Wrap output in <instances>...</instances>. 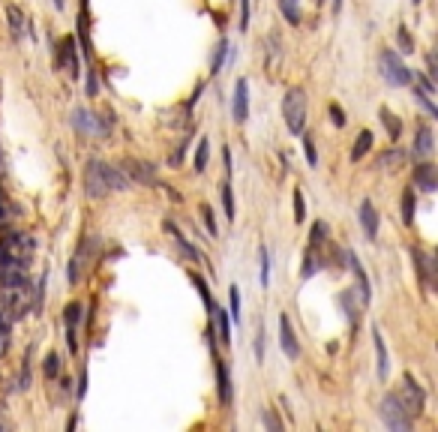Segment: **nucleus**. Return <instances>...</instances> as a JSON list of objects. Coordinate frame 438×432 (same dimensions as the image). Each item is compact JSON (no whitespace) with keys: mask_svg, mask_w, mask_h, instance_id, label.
Returning a JSON list of instances; mask_svg holds the SVG:
<instances>
[{"mask_svg":"<svg viewBox=\"0 0 438 432\" xmlns=\"http://www.w3.org/2000/svg\"><path fill=\"white\" fill-rule=\"evenodd\" d=\"M129 184V177L123 174L120 169H114L109 162H99V160H90L87 169H85V193L90 198H99L105 193H118Z\"/></svg>","mask_w":438,"mask_h":432,"instance_id":"f257e3e1","label":"nucleus"},{"mask_svg":"<svg viewBox=\"0 0 438 432\" xmlns=\"http://www.w3.org/2000/svg\"><path fill=\"white\" fill-rule=\"evenodd\" d=\"M283 118L292 136H303V127H307V94H303V87H292L285 94Z\"/></svg>","mask_w":438,"mask_h":432,"instance_id":"f03ea898","label":"nucleus"},{"mask_svg":"<svg viewBox=\"0 0 438 432\" xmlns=\"http://www.w3.org/2000/svg\"><path fill=\"white\" fill-rule=\"evenodd\" d=\"M378 69H382V78L391 87H406V85L415 81V78H411V69L402 63V57L396 52H391V48H384V52L378 54Z\"/></svg>","mask_w":438,"mask_h":432,"instance_id":"7ed1b4c3","label":"nucleus"},{"mask_svg":"<svg viewBox=\"0 0 438 432\" xmlns=\"http://www.w3.org/2000/svg\"><path fill=\"white\" fill-rule=\"evenodd\" d=\"M378 411H382L384 426H391V429H396V432H406V429L411 426V418H408L406 405L399 402V396H396V393L382 396V405H378Z\"/></svg>","mask_w":438,"mask_h":432,"instance_id":"20e7f679","label":"nucleus"},{"mask_svg":"<svg viewBox=\"0 0 438 432\" xmlns=\"http://www.w3.org/2000/svg\"><path fill=\"white\" fill-rule=\"evenodd\" d=\"M399 402L406 405V411H408V418H417L420 411H424V402H426V396H424V390H420V385L411 376H406V381H402V390L399 393Z\"/></svg>","mask_w":438,"mask_h":432,"instance_id":"39448f33","label":"nucleus"},{"mask_svg":"<svg viewBox=\"0 0 438 432\" xmlns=\"http://www.w3.org/2000/svg\"><path fill=\"white\" fill-rule=\"evenodd\" d=\"M123 171H127V177L138 180V184H144V186H156V184H160L156 169H153L151 162H144V160H123Z\"/></svg>","mask_w":438,"mask_h":432,"instance_id":"423d86ee","label":"nucleus"},{"mask_svg":"<svg viewBox=\"0 0 438 432\" xmlns=\"http://www.w3.org/2000/svg\"><path fill=\"white\" fill-rule=\"evenodd\" d=\"M279 345H283V354L288 360H297V357H300V343H297L288 315H279Z\"/></svg>","mask_w":438,"mask_h":432,"instance_id":"0eeeda50","label":"nucleus"},{"mask_svg":"<svg viewBox=\"0 0 438 432\" xmlns=\"http://www.w3.org/2000/svg\"><path fill=\"white\" fill-rule=\"evenodd\" d=\"M57 66H66L72 78H78V57H76V39L66 36L61 39V48H57Z\"/></svg>","mask_w":438,"mask_h":432,"instance_id":"6e6552de","label":"nucleus"},{"mask_svg":"<svg viewBox=\"0 0 438 432\" xmlns=\"http://www.w3.org/2000/svg\"><path fill=\"white\" fill-rule=\"evenodd\" d=\"M250 118V85L246 78H237L234 85V123H246Z\"/></svg>","mask_w":438,"mask_h":432,"instance_id":"1a4fd4ad","label":"nucleus"},{"mask_svg":"<svg viewBox=\"0 0 438 432\" xmlns=\"http://www.w3.org/2000/svg\"><path fill=\"white\" fill-rule=\"evenodd\" d=\"M360 228H363V235H366V240L378 237V213H375V204L369 202V198L360 202Z\"/></svg>","mask_w":438,"mask_h":432,"instance_id":"9d476101","label":"nucleus"},{"mask_svg":"<svg viewBox=\"0 0 438 432\" xmlns=\"http://www.w3.org/2000/svg\"><path fill=\"white\" fill-rule=\"evenodd\" d=\"M63 321H66V345H69V352L76 354V352H78L76 327H78V321H81V303H69V306H66V315H63Z\"/></svg>","mask_w":438,"mask_h":432,"instance_id":"9b49d317","label":"nucleus"},{"mask_svg":"<svg viewBox=\"0 0 438 432\" xmlns=\"http://www.w3.org/2000/svg\"><path fill=\"white\" fill-rule=\"evenodd\" d=\"M345 259H349V268H351V273H354V277H358V294H360V303L366 306V303H369V297H373V292H369V277H366V270L360 268L358 255H354L351 249H349V252H345Z\"/></svg>","mask_w":438,"mask_h":432,"instance_id":"f8f14e48","label":"nucleus"},{"mask_svg":"<svg viewBox=\"0 0 438 432\" xmlns=\"http://www.w3.org/2000/svg\"><path fill=\"white\" fill-rule=\"evenodd\" d=\"M435 174H438V169L432 162L417 165V169H415V189H420V193H435V186H438Z\"/></svg>","mask_w":438,"mask_h":432,"instance_id":"ddd939ff","label":"nucleus"},{"mask_svg":"<svg viewBox=\"0 0 438 432\" xmlns=\"http://www.w3.org/2000/svg\"><path fill=\"white\" fill-rule=\"evenodd\" d=\"M72 127H76L78 132H105L109 129L102 120H96L87 108H76V111H72Z\"/></svg>","mask_w":438,"mask_h":432,"instance_id":"4468645a","label":"nucleus"},{"mask_svg":"<svg viewBox=\"0 0 438 432\" xmlns=\"http://www.w3.org/2000/svg\"><path fill=\"white\" fill-rule=\"evenodd\" d=\"M6 21H10V33L12 39H24V33H28V19H24V12L19 10L15 3H6Z\"/></svg>","mask_w":438,"mask_h":432,"instance_id":"2eb2a0df","label":"nucleus"},{"mask_svg":"<svg viewBox=\"0 0 438 432\" xmlns=\"http://www.w3.org/2000/svg\"><path fill=\"white\" fill-rule=\"evenodd\" d=\"M432 147H435V138H432V129L429 127H420L417 129V138H415V160H429L432 156Z\"/></svg>","mask_w":438,"mask_h":432,"instance_id":"dca6fc26","label":"nucleus"},{"mask_svg":"<svg viewBox=\"0 0 438 432\" xmlns=\"http://www.w3.org/2000/svg\"><path fill=\"white\" fill-rule=\"evenodd\" d=\"M210 318H213V324H217V334H219V339H222V345H228V343H231V321H228V312L222 310V306L213 303V306H210Z\"/></svg>","mask_w":438,"mask_h":432,"instance_id":"f3484780","label":"nucleus"},{"mask_svg":"<svg viewBox=\"0 0 438 432\" xmlns=\"http://www.w3.org/2000/svg\"><path fill=\"white\" fill-rule=\"evenodd\" d=\"M165 228L175 231V244H177V249L186 255V259H193V261H204V252H201V249H195V246L189 244V240H186L184 235H180V231H177L175 226H171V222H165Z\"/></svg>","mask_w":438,"mask_h":432,"instance_id":"a211bd4d","label":"nucleus"},{"mask_svg":"<svg viewBox=\"0 0 438 432\" xmlns=\"http://www.w3.org/2000/svg\"><path fill=\"white\" fill-rule=\"evenodd\" d=\"M369 147H373V132H369V129H360L358 138H354V147H351V162H360L363 156L369 153Z\"/></svg>","mask_w":438,"mask_h":432,"instance_id":"6ab92c4d","label":"nucleus"},{"mask_svg":"<svg viewBox=\"0 0 438 432\" xmlns=\"http://www.w3.org/2000/svg\"><path fill=\"white\" fill-rule=\"evenodd\" d=\"M373 343H375V357H378V376L387 378V369H391V360H387V348L382 339V330L373 327Z\"/></svg>","mask_w":438,"mask_h":432,"instance_id":"aec40b11","label":"nucleus"},{"mask_svg":"<svg viewBox=\"0 0 438 432\" xmlns=\"http://www.w3.org/2000/svg\"><path fill=\"white\" fill-rule=\"evenodd\" d=\"M217 385H219V400L222 402H231V376H228V367L222 360H217Z\"/></svg>","mask_w":438,"mask_h":432,"instance_id":"412c9836","label":"nucleus"},{"mask_svg":"<svg viewBox=\"0 0 438 432\" xmlns=\"http://www.w3.org/2000/svg\"><path fill=\"white\" fill-rule=\"evenodd\" d=\"M408 156L399 151V147H391V151H384L382 156H378V169H402L406 165Z\"/></svg>","mask_w":438,"mask_h":432,"instance_id":"4be33fe9","label":"nucleus"},{"mask_svg":"<svg viewBox=\"0 0 438 432\" xmlns=\"http://www.w3.org/2000/svg\"><path fill=\"white\" fill-rule=\"evenodd\" d=\"M415 259L420 261L417 268H420V273H424V282L426 285H435V259L426 255V252H420V249H415Z\"/></svg>","mask_w":438,"mask_h":432,"instance_id":"5701e85b","label":"nucleus"},{"mask_svg":"<svg viewBox=\"0 0 438 432\" xmlns=\"http://www.w3.org/2000/svg\"><path fill=\"white\" fill-rule=\"evenodd\" d=\"M415 210H417L415 186H408L406 193H402V222H406V226H411V222H415Z\"/></svg>","mask_w":438,"mask_h":432,"instance_id":"b1692460","label":"nucleus"},{"mask_svg":"<svg viewBox=\"0 0 438 432\" xmlns=\"http://www.w3.org/2000/svg\"><path fill=\"white\" fill-rule=\"evenodd\" d=\"M378 118H382V123H384V129H387V136H391L393 141L399 138V132H402V123H399V118L391 111V108H382L378 111Z\"/></svg>","mask_w":438,"mask_h":432,"instance_id":"393cba45","label":"nucleus"},{"mask_svg":"<svg viewBox=\"0 0 438 432\" xmlns=\"http://www.w3.org/2000/svg\"><path fill=\"white\" fill-rule=\"evenodd\" d=\"M208 160H210V141L201 138V141H198V147H195V160H193V165H195L198 174L208 169Z\"/></svg>","mask_w":438,"mask_h":432,"instance_id":"a878e982","label":"nucleus"},{"mask_svg":"<svg viewBox=\"0 0 438 432\" xmlns=\"http://www.w3.org/2000/svg\"><path fill=\"white\" fill-rule=\"evenodd\" d=\"M219 195H222V204H226V219H228V222H234V195H231L228 177L219 184Z\"/></svg>","mask_w":438,"mask_h":432,"instance_id":"bb28decb","label":"nucleus"},{"mask_svg":"<svg viewBox=\"0 0 438 432\" xmlns=\"http://www.w3.org/2000/svg\"><path fill=\"white\" fill-rule=\"evenodd\" d=\"M279 10H283L288 24H300V0H279Z\"/></svg>","mask_w":438,"mask_h":432,"instance_id":"cd10ccee","label":"nucleus"},{"mask_svg":"<svg viewBox=\"0 0 438 432\" xmlns=\"http://www.w3.org/2000/svg\"><path fill=\"white\" fill-rule=\"evenodd\" d=\"M316 270H321V259H316V249L307 246V252H303V279H309Z\"/></svg>","mask_w":438,"mask_h":432,"instance_id":"c85d7f7f","label":"nucleus"},{"mask_svg":"<svg viewBox=\"0 0 438 432\" xmlns=\"http://www.w3.org/2000/svg\"><path fill=\"white\" fill-rule=\"evenodd\" d=\"M325 244H327V226H325V222H316L312 231H309V246L312 249H321Z\"/></svg>","mask_w":438,"mask_h":432,"instance_id":"c756f323","label":"nucleus"},{"mask_svg":"<svg viewBox=\"0 0 438 432\" xmlns=\"http://www.w3.org/2000/svg\"><path fill=\"white\" fill-rule=\"evenodd\" d=\"M415 96H417V102L426 108V114H429V118H438V108H435V102H432V99H429L432 94H426L424 87H415Z\"/></svg>","mask_w":438,"mask_h":432,"instance_id":"7c9ffc66","label":"nucleus"},{"mask_svg":"<svg viewBox=\"0 0 438 432\" xmlns=\"http://www.w3.org/2000/svg\"><path fill=\"white\" fill-rule=\"evenodd\" d=\"M57 376H61V354L52 352V354L45 357V378L52 381V378H57Z\"/></svg>","mask_w":438,"mask_h":432,"instance_id":"2f4dec72","label":"nucleus"},{"mask_svg":"<svg viewBox=\"0 0 438 432\" xmlns=\"http://www.w3.org/2000/svg\"><path fill=\"white\" fill-rule=\"evenodd\" d=\"M226 57H228V43L222 39L219 48H217V57H213V63H210V72H213V76H219V72H222V63H226Z\"/></svg>","mask_w":438,"mask_h":432,"instance_id":"473e14b6","label":"nucleus"},{"mask_svg":"<svg viewBox=\"0 0 438 432\" xmlns=\"http://www.w3.org/2000/svg\"><path fill=\"white\" fill-rule=\"evenodd\" d=\"M259 261H261V285L267 288L270 285V255H267V249H259Z\"/></svg>","mask_w":438,"mask_h":432,"instance_id":"72a5a7b5","label":"nucleus"},{"mask_svg":"<svg viewBox=\"0 0 438 432\" xmlns=\"http://www.w3.org/2000/svg\"><path fill=\"white\" fill-rule=\"evenodd\" d=\"M396 43H399V52H402V54H411V52H415V39L408 36L406 28L396 30Z\"/></svg>","mask_w":438,"mask_h":432,"instance_id":"f704fd0d","label":"nucleus"},{"mask_svg":"<svg viewBox=\"0 0 438 432\" xmlns=\"http://www.w3.org/2000/svg\"><path fill=\"white\" fill-rule=\"evenodd\" d=\"M228 303H231V318H241V288L237 285H231L228 288Z\"/></svg>","mask_w":438,"mask_h":432,"instance_id":"c9c22d12","label":"nucleus"},{"mask_svg":"<svg viewBox=\"0 0 438 432\" xmlns=\"http://www.w3.org/2000/svg\"><path fill=\"white\" fill-rule=\"evenodd\" d=\"M198 210H201V219H204V226H208V231H210V235L213 237H217V216H213V210H210V204H201V207H198Z\"/></svg>","mask_w":438,"mask_h":432,"instance_id":"e433bc0d","label":"nucleus"},{"mask_svg":"<svg viewBox=\"0 0 438 432\" xmlns=\"http://www.w3.org/2000/svg\"><path fill=\"white\" fill-rule=\"evenodd\" d=\"M307 219V202H303V193L294 189V222H303Z\"/></svg>","mask_w":438,"mask_h":432,"instance_id":"4c0bfd02","label":"nucleus"},{"mask_svg":"<svg viewBox=\"0 0 438 432\" xmlns=\"http://www.w3.org/2000/svg\"><path fill=\"white\" fill-rule=\"evenodd\" d=\"M193 282H195V288H198V294H201V301H204V310L210 312V306H213V301H210V292H208V285H204V279L198 277V273H193Z\"/></svg>","mask_w":438,"mask_h":432,"instance_id":"58836bf2","label":"nucleus"},{"mask_svg":"<svg viewBox=\"0 0 438 432\" xmlns=\"http://www.w3.org/2000/svg\"><path fill=\"white\" fill-rule=\"evenodd\" d=\"M327 114H330V120H333V127H345V123H349V120H345V111L336 102H330Z\"/></svg>","mask_w":438,"mask_h":432,"instance_id":"ea45409f","label":"nucleus"},{"mask_svg":"<svg viewBox=\"0 0 438 432\" xmlns=\"http://www.w3.org/2000/svg\"><path fill=\"white\" fill-rule=\"evenodd\" d=\"M303 151H307V162L316 169V165H318V153H316V141H312L309 136L303 138Z\"/></svg>","mask_w":438,"mask_h":432,"instance_id":"a19ab883","label":"nucleus"},{"mask_svg":"<svg viewBox=\"0 0 438 432\" xmlns=\"http://www.w3.org/2000/svg\"><path fill=\"white\" fill-rule=\"evenodd\" d=\"M342 306H345V310H349V318H351V321H358V312H360V306L354 303L351 292H345V294H342Z\"/></svg>","mask_w":438,"mask_h":432,"instance_id":"79ce46f5","label":"nucleus"},{"mask_svg":"<svg viewBox=\"0 0 438 432\" xmlns=\"http://www.w3.org/2000/svg\"><path fill=\"white\" fill-rule=\"evenodd\" d=\"M28 381H30V348H28V354H24V367H21V378H19V390L28 387Z\"/></svg>","mask_w":438,"mask_h":432,"instance_id":"37998d69","label":"nucleus"},{"mask_svg":"<svg viewBox=\"0 0 438 432\" xmlns=\"http://www.w3.org/2000/svg\"><path fill=\"white\" fill-rule=\"evenodd\" d=\"M255 360H264V324H259V334H255Z\"/></svg>","mask_w":438,"mask_h":432,"instance_id":"c03bdc74","label":"nucleus"},{"mask_svg":"<svg viewBox=\"0 0 438 432\" xmlns=\"http://www.w3.org/2000/svg\"><path fill=\"white\" fill-rule=\"evenodd\" d=\"M250 12H252L250 0H241V24H237V28H241L243 33H246V28H250Z\"/></svg>","mask_w":438,"mask_h":432,"instance_id":"a18cd8bd","label":"nucleus"},{"mask_svg":"<svg viewBox=\"0 0 438 432\" xmlns=\"http://www.w3.org/2000/svg\"><path fill=\"white\" fill-rule=\"evenodd\" d=\"M78 277H81V255H76V259L69 261V282H72V285L78 282Z\"/></svg>","mask_w":438,"mask_h":432,"instance_id":"49530a36","label":"nucleus"},{"mask_svg":"<svg viewBox=\"0 0 438 432\" xmlns=\"http://www.w3.org/2000/svg\"><path fill=\"white\" fill-rule=\"evenodd\" d=\"M261 420H264V426H270V429H283V420H279L274 411H264Z\"/></svg>","mask_w":438,"mask_h":432,"instance_id":"de8ad7c7","label":"nucleus"},{"mask_svg":"<svg viewBox=\"0 0 438 432\" xmlns=\"http://www.w3.org/2000/svg\"><path fill=\"white\" fill-rule=\"evenodd\" d=\"M87 94L96 96V72H87Z\"/></svg>","mask_w":438,"mask_h":432,"instance_id":"09e8293b","label":"nucleus"},{"mask_svg":"<svg viewBox=\"0 0 438 432\" xmlns=\"http://www.w3.org/2000/svg\"><path fill=\"white\" fill-rule=\"evenodd\" d=\"M184 151H186V144H180L177 151L171 153V160H168V162H171V165H180V160H184Z\"/></svg>","mask_w":438,"mask_h":432,"instance_id":"8fccbe9b","label":"nucleus"},{"mask_svg":"<svg viewBox=\"0 0 438 432\" xmlns=\"http://www.w3.org/2000/svg\"><path fill=\"white\" fill-rule=\"evenodd\" d=\"M333 12H336V15L342 12V0H333Z\"/></svg>","mask_w":438,"mask_h":432,"instance_id":"3c124183","label":"nucleus"},{"mask_svg":"<svg viewBox=\"0 0 438 432\" xmlns=\"http://www.w3.org/2000/svg\"><path fill=\"white\" fill-rule=\"evenodd\" d=\"M52 3H54V10H63V6H66V0H52Z\"/></svg>","mask_w":438,"mask_h":432,"instance_id":"603ef678","label":"nucleus"},{"mask_svg":"<svg viewBox=\"0 0 438 432\" xmlns=\"http://www.w3.org/2000/svg\"><path fill=\"white\" fill-rule=\"evenodd\" d=\"M0 222H3V204H0Z\"/></svg>","mask_w":438,"mask_h":432,"instance_id":"864d4df0","label":"nucleus"}]
</instances>
